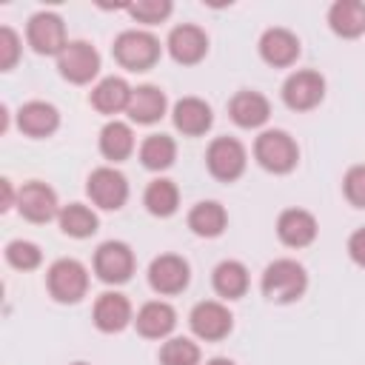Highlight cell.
Returning <instances> with one entry per match:
<instances>
[{"label":"cell","mask_w":365,"mask_h":365,"mask_svg":"<svg viewBox=\"0 0 365 365\" xmlns=\"http://www.w3.org/2000/svg\"><path fill=\"white\" fill-rule=\"evenodd\" d=\"M137 160H140V165L145 171L163 174V171H168L177 163V140L171 134L154 131V134L143 137V143L137 148Z\"/></svg>","instance_id":"obj_28"},{"label":"cell","mask_w":365,"mask_h":365,"mask_svg":"<svg viewBox=\"0 0 365 365\" xmlns=\"http://www.w3.org/2000/svg\"><path fill=\"white\" fill-rule=\"evenodd\" d=\"M145 279H148V288L157 297H180L191 285V265L182 254L165 251V254H157L148 262Z\"/></svg>","instance_id":"obj_11"},{"label":"cell","mask_w":365,"mask_h":365,"mask_svg":"<svg viewBox=\"0 0 365 365\" xmlns=\"http://www.w3.org/2000/svg\"><path fill=\"white\" fill-rule=\"evenodd\" d=\"M26 46L40 54V57H60V51L68 46V31H66V20L57 11H34L26 20Z\"/></svg>","instance_id":"obj_9"},{"label":"cell","mask_w":365,"mask_h":365,"mask_svg":"<svg viewBox=\"0 0 365 365\" xmlns=\"http://www.w3.org/2000/svg\"><path fill=\"white\" fill-rule=\"evenodd\" d=\"M97 148H100V157L108 163V165H120L125 163L140 145H137V137H134V128L131 123L125 120H108L100 134H97Z\"/></svg>","instance_id":"obj_24"},{"label":"cell","mask_w":365,"mask_h":365,"mask_svg":"<svg viewBox=\"0 0 365 365\" xmlns=\"http://www.w3.org/2000/svg\"><path fill=\"white\" fill-rule=\"evenodd\" d=\"M128 123L131 125H157L168 111V94L154 83H140L131 91L128 103Z\"/></svg>","instance_id":"obj_23"},{"label":"cell","mask_w":365,"mask_h":365,"mask_svg":"<svg viewBox=\"0 0 365 365\" xmlns=\"http://www.w3.org/2000/svg\"><path fill=\"white\" fill-rule=\"evenodd\" d=\"M177 322H180L177 308L168 299H148L134 314V331L143 339H154V342H165L168 336H174Z\"/></svg>","instance_id":"obj_19"},{"label":"cell","mask_w":365,"mask_h":365,"mask_svg":"<svg viewBox=\"0 0 365 365\" xmlns=\"http://www.w3.org/2000/svg\"><path fill=\"white\" fill-rule=\"evenodd\" d=\"M171 125L182 137H205L214 125V108L202 97H180L171 106Z\"/></svg>","instance_id":"obj_22"},{"label":"cell","mask_w":365,"mask_h":365,"mask_svg":"<svg viewBox=\"0 0 365 365\" xmlns=\"http://www.w3.org/2000/svg\"><path fill=\"white\" fill-rule=\"evenodd\" d=\"M3 257H6V265L14 268V271H37L43 265V248L31 240H9L6 248H3Z\"/></svg>","instance_id":"obj_32"},{"label":"cell","mask_w":365,"mask_h":365,"mask_svg":"<svg viewBox=\"0 0 365 365\" xmlns=\"http://www.w3.org/2000/svg\"><path fill=\"white\" fill-rule=\"evenodd\" d=\"M325 91H328V83L317 68H297L282 80L279 100L288 111L305 114V111H314L322 106Z\"/></svg>","instance_id":"obj_7"},{"label":"cell","mask_w":365,"mask_h":365,"mask_svg":"<svg viewBox=\"0 0 365 365\" xmlns=\"http://www.w3.org/2000/svg\"><path fill=\"white\" fill-rule=\"evenodd\" d=\"M251 154L254 163L274 177H285L299 165V143L285 128H262L254 137Z\"/></svg>","instance_id":"obj_3"},{"label":"cell","mask_w":365,"mask_h":365,"mask_svg":"<svg viewBox=\"0 0 365 365\" xmlns=\"http://www.w3.org/2000/svg\"><path fill=\"white\" fill-rule=\"evenodd\" d=\"M342 197L351 208L365 211V163H356L342 174Z\"/></svg>","instance_id":"obj_34"},{"label":"cell","mask_w":365,"mask_h":365,"mask_svg":"<svg viewBox=\"0 0 365 365\" xmlns=\"http://www.w3.org/2000/svg\"><path fill=\"white\" fill-rule=\"evenodd\" d=\"M208 31L197 23H177L165 37V51L177 66H200L208 57Z\"/></svg>","instance_id":"obj_14"},{"label":"cell","mask_w":365,"mask_h":365,"mask_svg":"<svg viewBox=\"0 0 365 365\" xmlns=\"http://www.w3.org/2000/svg\"><path fill=\"white\" fill-rule=\"evenodd\" d=\"M14 123H17V131L29 140H48L60 131V123H63V114L54 103L48 100H29L17 108L14 114Z\"/></svg>","instance_id":"obj_17"},{"label":"cell","mask_w":365,"mask_h":365,"mask_svg":"<svg viewBox=\"0 0 365 365\" xmlns=\"http://www.w3.org/2000/svg\"><path fill=\"white\" fill-rule=\"evenodd\" d=\"M205 168L217 182H237L248 168V148L231 134H220L205 148Z\"/></svg>","instance_id":"obj_6"},{"label":"cell","mask_w":365,"mask_h":365,"mask_svg":"<svg viewBox=\"0 0 365 365\" xmlns=\"http://www.w3.org/2000/svg\"><path fill=\"white\" fill-rule=\"evenodd\" d=\"M143 205L157 220L174 217L180 211V185L171 177H163V174L148 180V185L143 188Z\"/></svg>","instance_id":"obj_29"},{"label":"cell","mask_w":365,"mask_h":365,"mask_svg":"<svg viewBox=\"0 0 365 365\" xmlns=\"http://www.w3.org/2000/svg\"><path fill=\"white\" fill-rule=\"evenodd\" d=\"M211 288L222 302L242 299L251 288V274L240 259H220L211 268Z\"/></svg>","instance_id":"obj_26"},{"label":"cell","mask_w":365,"mask_h":365,"mask_svg":"<svg viewBox=\"0 0 365 365\" xmlns=\"http://www.w3.org/2000/svg\"><path fill=\"white\" fill-rule=\"evenodd\" d=\"M11 208H17V188H14V182L9 177H3L0 180V211L6 214Z\"/></svg>","instance_id":"obj_37"},{"label":"cell","mask_w":365,"mask_h":365,"mask_svg":"<svg viewBox=\"0 0 365 365\" xmlns=\"http://www.w3.org/2000/svg\"><path fill=\"white\" fill-rule=\"evenodd\" d=\"M91 274L74 257H60L46 268V291L57 305H77L88 297Z\"/></svg>","instance_id":"obj_4"},{"label":"cell","mask_w":365,"mask_h":365,"mask_svg":"<svg viewBox=\"0 0 365 365\" xmlns=\"http://www.w3.org/2000/svg\"><path fill=\"white\" fill-rule=\"evenodd\" d=\"M9 106H0V134H6L9 131Z\"/></svg>","instance_id":"obj_38"},{"label":"cell","mask_w":365,"mask_h":365,"mask_svg":"<svg viewBox=\"0 0 365 365\" xmlns=\"http://www.w3.org/2000/svg\"><path fill=\"white\" fill-rule=\"evenodd\" d=\"M160 365H202V351L191 336H168L157 351Z\"/></svg>","instance_id":"obj_31"},{"label":"cell","mask_w":365,"mask_h":365,"mask_svg":"<svg viewBox=\"0 0 365 365\" xmlns=\"http://www.w3.org/2000/svg\"><path fill=\"white\" fill-rule=\"evenodd\" d=\"M131 91H134V86H131L125 77L108 74V77H100V80L91 86V91H88V106H91L97 114L117 120V114L128 111Z\"/></svg>","instance_id":"obj_21"},{"label":"cell","mask_w":365,"mask_h":365,"mask_svg":"<svg viewBox=\"0 0 365 365\" xmlns=\"http://www.w3.org/2000/svg\"><path fill=\"white\" fill-rule=\"evenodd\" d=\"M165 43H160V37L148 29H125L114 37L111 43V57L120 68L131 71V74H145L151 71L160 57H163Z\"/></svg>","instance_id":"obj_2"},{"label":"cell","mask_w":365,"mask_h":365,"mask_svg":"<svg viewBox=\"0 0 365 365\" xmlns=\"http://www.w3.org/2000/svg\"><path fill=\"white\" fill-rule=\"evenodd\" d=\"M125 14L140 23V26H160L165 23L171 14H174V3L171 0H137V3H128L125 6Z\"/></svg>","instance_id":"obj_33"},{"label":"cell","mask_w":365,"mask_h":365,"mask_svg":"<svg viewBox=\"0 0 365 365\" xmlns=\"http://www.w3.org/2000/svg\"><path fill=\"white\" fill-rule=\"evenodd\" d=\"M205 365H237L234 359H228V356H211Z\"/></svg>","instance_id":"obj_39"},{"label":"cell","mask_w":365,"mask_h":365,"mask_svg":"<svg viewBox=\"0 0 365 365\" xmlns=\"http://www.w3.org/2000/svg\"><path fill=\"white\" fill-rule=\"evenodd\" d=\"M23 57V37L11 26H0V71H11Z\"/></svg>","instance_id":"obj_35"},{"label":"cell","mask_w":365,"mask_h":365,"mask_svg":"<svg viewBox=\"0 0 365 365\" xmlns=\"http://www.w3.org/2000/svg\"><path fill=\"white\" fill-rule=\"evenodd\" d=\"M325 20L336 37L359 40L365 34V0H334Z\"/></svg>","instance_id":"obj_27"},{"label":"cell","mask_w":365,"mask_h":365,"mask_svg":"<svg viewBox=\"0 0 365 365\" xmlns=\"http://www.w3.org/2000/svg\"><path fill=\"white\" fill-rule=\"evenodd\" d=\"M60 197L46 180H26L17 188V214L26 222L46 225L60 217Z\"/></svg>","instance_id":"obj_13"},{"label":"cell","mask_w":365,"mask_h":365,"mask_svg":"<svg viewBox=\"0 0 365 365\" xmlns=\"http://www.w3.org/2000/svg\"><path fill=\"white\" fill-rule=\"evenodd\" d=\"M54 63H57V74L71 86H88L91 80L100 77L103 68V57L97 46L88 40H68V46L60 51Z\"/></svg>","instance_id":"obj_10"},{"label":"cell","mask_w":365,"mask_h":365,"mask_svg":"<svg viewBox=\"0 0 365 365\" xmlns=\"http://www.w3.org/2000/svg\"><path fill=\"white\" fill-rule=\"evenodd\" d=\"M308 268L294 257L271 259L259 274V294L274 305H294L308 291Z\"/></svg>","instance_id":"obj_1"},{"label":"cell","mask_w":365,"mask_h":365,"mask_svg":"<svg viewBox=\"0 0 365 365\" xmlns=\"http://www.w3.org/2000/svg\"><path fill=\"white\" fill-rule=\"evenodd\" d=\"M277 240L285 245V248H308L317 242L319 237V222L317 217L308 211V208H299V205H291V208H282L279 217H277Z\"/></svg>","instance_id":"obj_18"},{"label":"cell","mask_w":365,"mask_h":365,"mask_svg":"<svg viewBox=\"0 0 365 365\" xmlns=\"http://www.w3.org/2000/svg\"><path fill=\"white\" fill-rule=\"evenodd\" d=\"M257 54L271 68H291L302 54V40L285 26H271L257 40Z\"/></svg>","instance_id":"obj_15"},{"label":"cell","mask_w":365,"mask_h":365,"mask_svg":"<svg viewBox=\"0 0 365 365\" xmlns=\"http://www.w3.org/2000/svg\"><path fill=\"white\" fill-rule=\"evenodd\" d=\"M188 328L200 342H222L234 331V314L222 299H200L188 311Z\"/></svg>","instance_id":"obj_12"},{"label":"cell","mask_w":365,"mask_h":365,"mask_svg":"<svg viewBox=\"0 0 365 365\" xmlns=\"http://www.w3.org/2000/svg\"><path fill=\"white\" fill-rule=\"evenodd\" d=\"M185 225L200 240H217L228 228V211H225V205L220 200H200V202H194L188 208Z\"/></svg>","instance_id":"obj_25"},{"label":"cell","mask_w":365,"mask_h":365,"mask_svg":"<svg viewBox=\"0 0 365 365\" xmlns=\"http://www.w3.org/2000/svg\"><path fill=\"white\" fill-rule=\"evenodd\" d=\"M91 271L103 285L120 288L137 274V254L125 240H106L94 248Z\"/></svg>","instance_id":"obj_5"},{"label":"cell","mask_w":365,"mask_h":365,"mask_svg":"<svg viewBox=\"0 0 365 365\" xmlns=\"http://www.w3.org/2000/svg\"><path fill=\"white\" fill-rule=\"evenodd\" d=\"M348 257H351V262L354 265H359V268H365V225H359V228H354L351 231V237H348Z\"/></svg>","instance_id":"obj_36"},{"label":"cell","mask_w":365,"mask_h":365,"mask_svg":"<svg viewBox=\"0 0 365 365\" xmlns=\"http://www.w3.org/2000/svg\"><path fill=\"white\" fill-rule=\"evenodd\" d=\"M86 197L100 211H120L131 197L128 177L117 165H97L86 177Z\"/></svg>","instance_id":"obj_8"},{"label":"cell","mask_w":365,"mask_h":365,"mask_svg":"<svg viewBox=\"0 0 365 365\" xmlns=\"http://www.w3.org/2000/svg\"><path fill=\"white\" fill-rule=\"evenodd\" d=\"M228 120L242 131H257L271 120V100L257 88H240L228 100Z\"/></svg>","instance_id":"obj_20"},{"label":"cell","mask_w":365,"mask_h":365,"mask_svg":"<svg viewBox=\"0 0 365 365\" xmlns=\"http://www.w3.org/2000/svg\"><path fill=\"white\" fill-rule=\"evenodd\" d=\"M57 225H60L63 237H68V240H88L100 231V217L86 202H68L60 208Z\"/></svg>","instance_id":"obj_30"},{"label":"cell","mask_w":365,"mask_h":365,"mask_svg":"<svg viewBox=\"0 0 365 365\" xmlns=\"http://www.w3.org/2000/svg\"><path fill=\"white\" fill-rule=\"evenodd\" d=\"M71 365H88V362H71Z\"/></svg>","instance_id":"obj_40"},{"label":"cell","mask_w":365,"mask_h":365,"mask_svg":"<svg viewBox=\"0 0 365 365\" xmlns=\"http://www.w3.org/2000/svg\"><path fill=\"white\" fill-rule=\"evenodd\" d=\"M134 314L131 299L117 288L103 291L91 305V322L100 334H123L128 325H134Z\"/></svg>","instance_id":"obj_16"}]
</instances>
